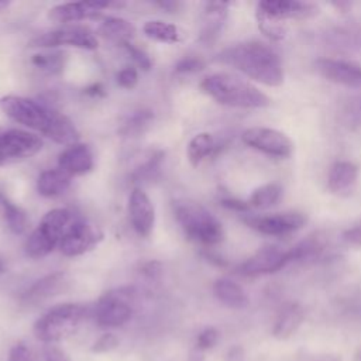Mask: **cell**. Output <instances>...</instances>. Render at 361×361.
<instances>
[{
  "mask_svg": "<svg viewBox=\"0 0 361 361\" xmlns=\"http://www.w3.org/2000/svg\"><path fill=\"white\" fill-rule=\"evenodd\" d=\"M145 276L148 278H154L157 274H159V264L158 262H147L142 265V271H141Z\"/></svg>",
  "mask_w": 361,
  "mask_h": 361,
  "instance_id": "cell-43",
  "label": "cell"
},
{
  "mask_svg": "<svg viewBox=\"0 0 361 361\" xmlns=\"http://www.w3.org/2000/svg\"><path fill=\"white\" fill-rule=\"evenodd\" d=\"M72 213L68 209H52L44 214L37 228L25 241V254L30 258H42L59 245L65 230L72 221Z\"/></svg>",
  "mask_w": 361,
  "mask_h": 361,
  "instance_id": "cell-6",
  "label": "cell"
},
{
  "mask_svg": "<svg viewBox=\"0 0 361 361\" xmlns=\"http://www.w3.org/2000/svg\"><path fill=\"white\" fill-rule=\"evenodd\" d=\"M44 361H71L63 350L56 347L55 344L44 345Z\"/></svg>",
  "mask_w": 361,
  "mask_h": 361,
  "instance_id": "cell-41",
  "label": "cell"
},
{
  "mask_svg": "<svg viewBox=\"0 0 361 361\" xmlns=\"http://www.w3.org/2000/svg\"><path fill=\"white\" fill-rule=\"evenodd\" d=\"M317 13V4L299 0H264L257 6V14L281 23L285 20H307Z\"/></svg>",
  "mask_w": 361,
  "mask_h": 361,
  "instance_id": "cell-14",
  "label": "cell"
},
{
  "mask_svg": "<svg viewBox=\"0 0 361 361\" xmlns=\"http://www.w3.org/2000/svg\"><path fill=\"white\" fill-rule=\"evenodd\" d=\"M204 68V62L197 56H185L175 65L176 73H195Z\"/></svg>",
  "mask_w": 361,
  "mask_h": 361,
  "instance_id": "cell-34",
  "label": "cell"
},
{
  "mask_svg": "<svg viewBox=\"0 0 361 361\" xmlns=\"http://www.w3.org/2000/svg\"><path fill=\"white\" fill-rule=\"evenodd\" d=\"M41 148L42 140L34 133L20 128L0 130V166L30 158Z\"/></svg>",
  "mask_w": 361,
  "mask_h": 361,
  "instance_id": "cell-9",
  "label": "cell"
},
{
  "mask_svg": "<svg viewBox=\"0 0 361 361\" xmlns=\"http://www.w3.org/2000/svg\"><path fill=\"white\" fill-rule=\"evenodd\" d=\"M282 197V186L276 182L265 183L252 190L248 204L254 209H269L275 206Z\"/></svg>",
  "mask_w": 361,
  "mask_h": 361,
  "instance_id": "cell-29",
  "label": "cell"
},
{
  "mask_svg": "<svg viewBox=\"0 0 361 361\" xmlns=\"http://www.w3.org/2000/svg\"><path fill=\"white\" fill-rule=\"evenodd\" d=\"M221 206L230 209V210H234V212H238V213H247L251 206L248 204V200L244 202L241 199H237V197H223L220 200Z\"/></svg>",
  "mask_w": 361,
  "mask_h": 361,
  "instance_id": "cell-42",
  "label": "cell"
},
{
  "mask_svg": "<svg viewBox=\"0 0 361 361\" xmlns=\"http://www.w3.org/2000/svg\"><path fill=\"white\" fill-rule=\"evenodd\" d=\"M87 309L80 303H61L45 312L34 324V334L45 344H55L73 334Z\"/></svg>",
  "mask_w": 361,
  "mask_h": 361,
  "instance_id": "cell-5",
  "label": "cell"
},
{
  "mask_svg": "<svg viewBox=\"0 0 361 361\" xmlns=\"http://www.w3.org/2000/svg\"><path fill=\"white\" fill-rule=\"evenodd\" d=\"M226 361H244V351L240 347H233L226 355Z\"/></svg>",
  "mask_w": 361,
  "mask_h": 361,
  "instance_id": "cell-44",
  "label": "cell"
},
{
  "mask_svg": "<svg viewBox=\"0 0 361 361\" xmlns=\"http://www.w3.org/2000/svg\"><path fill=\"white\" fill-rule=\"evenodd\" d=\"M243 221L261 234L285 235L302 228L306 223V216L300 212H282L267 216L245 214Z\"/></svg>",
  "mask_w": 361,
  "mask_h": 361,
  "instance_id": "cell-12",
  "label": "cell"
},
{
  "mask_svg": "<svg viewBox=\"0 0 361 361\" xmlns=\"http://www.w3.org/2000/svg\"><path fill=\"white\" fill-rule=\"evenodd\" d=\"M128 214L134 231L141 237H148L155 223V209L148 195L140 189H133L128 199Z\"/></svg>",
  "mask_w": 361,
  "mask_h": 361,
  "instance_id": "cell-16",
  "label": "cell"
},
{
  "mask_svg": "<svg viewBox=\"0 0 361 361\" xmlns=\"http://www.w3.org/2000/svg\"><path fill=\"white\" fill-rule=\"evenodd\" d=\"M324 44L338 52H361V24L348 23L329 28Z\"/></svg>",
  "mask_w": 361,
  "mask_h": 361,
  "instance_id": "cell-19",
  "label": "cell"
},
{
  "mask_svg": "<svg viewBox=\"0 0 361 361\" xmlns=\"http://www.w3.org/2000/svg\"><path fill=\"white\" fill-rule=\"evenodd\" d=\"M159 6L162 7V8H165V10H168V11H175L176 8H178V3H173V1H164V3H159Z\"/></svg>",
  "mask_w": 361,
  "mask_h": 361,
  "instance_id": "cell-46",
  "label": "cell"
},
{
  "mask_svg": "<svg viewBox=\"0 0 361 361\" xmlns=\"http://www.w3.org/2000/svg\"><path fill=\"white\" fill-rule=\"evenodd\" d=\"M142 32L154 41L165 42V44H175L182 39L180 30L171 23L162 20H149L142 25Z\"/></svg>",
  "mask_w": 361,
  "mask_h": 361,
  "instance_id": "cell-27",
  "label": "cell"
},
{
  "mask_svg": "<svg viewBox=\"0 0 361 361\" xmlns=\"http://www.w3.org/2000/svg\"><path fill=\"white\" fill-rule=\"evenodd\" d=\"M8 4H10V1H4V0H3V1H0V10L6 8Z\"/></svg>",
  "mask_w": 361,
  "mask_h": 361,
  "instance_id": "cell-48",
  "label": "cell"
},
{
  "mask_svg": "<svg viewBox=\"0 0 361 361\" xmlns=\"http://www.w3.org/2000/svg\"><path fill=\"white\" fill-rule=\"evenodd\" d=\"M93 154L86 144L68 145L58 157V168L71 178L85 175L93 169Z\"/></svg>",
  "mask_w": 361,
  "mask_h": 361,
  "instance_id": "cell-18",
  "label": "cell"
},
{
  "mask_svg": "<svg viewBox=\"0 0 361 361\" xmlns=\"http://www.w3.org/2000/svg\"><path fill=\"white\" fill-rule=\"evenodd\" d=\"M118 347V338L116 334L113 333H104L102 334L92 345V353L96 354H104V353H110L114 348Z\"/></svg>",
  "mask_w": 361,
  "mask_h": 361,
  "instance_id": "cell-33",
  "label": "cell"
},
{
  "mask_svg": "<svg viewBox=\"0 0 361 361\" xmlns=\"http://www.w3.org/2000/svg\"><path fill=\"white\" fill-rule=\"evenodd\" d=\"M0 206L3 209V214L6 219V223L8 226V228L14 233V234H21L25 231L27 228V213L17 206L16 203H13L4 193L0 192Z\"/></svg>",
  "mask_w": 361,
  "mask_h": 361,
  "instance_id": "cell-30",
  "label": "cell"
},
{
  "mask_svg": "<svg viewBox=\"0 0 361 361\" xmlns=\"http://www.w3.org/2000/svg\"><path fill=\"white\" fill-rule=\"evenodd\" d=\"M192 361H203V358L202 357H195Z\"/></svg>",
  "mask_w": 361,
  "mask_h": 361,
  "instance_id": "cell-50",
  "label": "cell"
},
{
  "mask_svg": "<svg viewBox=\"0 0 361 361\" xmlns=\"http://www.w3.org/2000/svg\"><path fill=\"white\" fill-rule=\"evenodd\" d=\"M317 72L329 82L345 87H361V65L341 58H320L314 62Z\"/></svg>",
  "mask_w": 361,
  "mask_h": 361,
  "instance_id": "cell-15",
  "label": "cell"
},
{
  "mask_svg": "<svg viewBox=\"0 0 361 361\" xmlns=\"http://www.w3.org/2000/svg\"><path fill=\"white\" fill-rule=\"evenodd\" d=\"M107 1H78V3H62L56 4L48 11V18L54 23L69 25L76 21L92 18L102 10L107 8Z\"/></svg>",
  "mask_w": 361,
  "mask_h": 361,
  "instance_id": "cell-17",
  "label": "cell"
},
{
  "mask_svg": "<svg viewBox=\"0 0 361 361\" xmlns=\"http://www.w3.org/2000/svg\"><path fill=\"white\" fill-rule=\"evenodd\" d=\"M116 79H117V83L120 87L133 89V87H135V85L138 82V72L133 66H126L117 72Z\"/></svg>",
  "mask_w": 361,
  "mask_h": 361,
  "instance_id": "cell-35",
  "label": "cell"
},
{
  "mask_svg": "<svg viewBox=\"0 0 361 361\" xmlns=\"http://www.w3.org/2000/svg\"><path fill=\"white\" fill-rule=\"evenodd\" d=\"M99 32L109 41L123 47L126 44L131 42V39L134 38L135 27L130 21H127L121 17L109 16L100 23Z\"/></svg>",
  "mask_w": 361,
  "mask_h": 361,
  "instance_id": "cell-25",
  "label": "cell"
},
{
  "mask_svg": "<svg viewBox=\"0 0 361 361\" xmlns=\"http://www.w3.org/2000/svg\"><path fill=\"white\" fill-rule=\"evenodd\" d=\"M175 219L185 235L202 245H217L224 238L221 223L203 206L196 202H176L173 206Z\"/></svg>",
  "mask_w": 361,
  "mask_h": 361,
  "instance_id": "cell-4",
  "label": "cell"
},
{
  "mask_svg": "<svg viewBox=\"0 0 361 361\" xmlns=\"http://www.w3.org/2000/svg\"><path fill=\"white\" fill-rule=\"evenodd\" d=\"M217 340H219V331L214 327H206L199 333L196 345L199 350H209L216 345Z\"/></svg>",
  "mask_w": 361,
  "mask_h": 361,
  "instance_id": "cell-37",
  "label": "cell"
},
{
  "mask_svg": "<svg viewBox=\"0 0 361 361\" xmlns=\"http://www.w3.org/2000/svg\"><path fill=\"white\" fill-rule=\"evenodd\" d=\"M31 47L41 48H54L59 45H71L82 49H96L99 42L92 30L83 25H62L61 28L44 32L35 37L31 42Z\"/></svg>",
  "mask_w": 361,
  "mask_h": 361,
  "instance_id": "cell-10",
  "label": "cell"
},
{
  "mask_svg": "<svg viewBox=\"0 0 361 361\" xmlns=\"http://www.w3.org/2000/svg\"><path fill=\"white\" fill-rule=\"evenodd\" d=\"M65 274L62 272H55L51 275H47L41 279H38L34 285H31L24 293L21 300L27 305H35L39 303L58 292L63 289L65 285Z\"/></svg>",
  "mask_w": 361,
  "mask_h": 361,
  "instance_id": "cell-23",
  "label": "cell"
},
{
  "mask_svg": "<svg viewBox=\"0 0 361 361\" xmlns=\"http://www.w3.org/2000/svg\"><path fill=\"white\" fill-rule=\"evenodd\" d=\"M241 140L250 148L274 158H289L295 149L293 141L285 133L269 127L247 128Z\"/></svg>",
  "mask_w": 361,
  "mask_h": 361,
  "instance_id": "cell-8",
  "label": "cell"
},
{
  "mask_svg": "<svg viewBox=\"0 0 361 361\" xmlns=\"http://www.w3.org/2000/svg\"><path fill=\"white\" fill-rule=\"evenodd\" d=\"M288 251H283L278 247L268 245L259 248L255 254H252L250 258H247L244 262H241L235 272L243 276H258V275H267L281 271L289 264Z\"/></svg>",
  "mask_w": 361,
  "mask_h": 361,
  "instance_id": "cell-13",
  "label": "cell"
},
{
  "mask_svg": "<svg viewBox=\"0 0 361 361\" xmlns=\"http://www.w3.org/2000/svg\"><path fill=\"white\" fill-rule=\"evenodd\" d=\"M358 179V166L351 161H336L327 173V189L337 196L351 193Z\"/></svg>",
  "mask_w": 361,
  "mask_h": 361,
  "instance_id": "cell-20",
  "label": "cell"
},
{
  "mask_svg": "<svg viewBox=\"0 0 361 361\" xmlns=\"http://www.w3.org/2000/svg\"><path fill=\"white\" fill-rule=\"evenodd\" d=\"M303 320H305L303 307L296 302L288 303L279 310V313L275 317V322L272 326V336L278 340H286L299 330Z\"/></svg>",
  "mask_w": 361,
  "mask_h": 361,
  "instance_id": "cell-22",
  "label": "cell"
},
{
  "mask_svg": "<svg viewBox=\"0 0 361 361\" xmlns=\"http://www.w3.org/2000/svg\"><path fill=\"white\" fill-rule=\"evenodd\" d=\"M213 293L219 302L231 309H244L248 305L245 290L228 278H220L213 285Z\"/></svg>",
  "mask_w": 361,
  "mask_h": 361,
  "instance_id": "cell-24",
  "label": "cell"
},
{
  "mask_svg": "<svg viewBox=\"0 0 361 361\" xmlns=\"http://www.w3.org/2000/svg\"><path fill=\"white\" fill-rule=\"evenodd\" d=\"M228 6L230 3H224V1H209L204 4L203 24L200 31L202 42L212 44L217 39L226 23Z\"/></svg>",
  "mask_w": 361,
  "mask_h": 361,
  "instance_id": "cell-21",
  "label": "cell"
},
{
  "mask_svg": "<svg viewBox=\"0 0 361 361\" xmlns=\"http://www.w3.org/2000/svg\"><path fill=\"white\" fill-rule=\"evenodd\" d=\"M202 90L223 106L240 109H262L271 104V99L251 82L228 72L207 75Z\"/></svg>",
  "mask_w": 361,
  "mask_h": 361,
  "instance_id": "cell-3",
  "label": "cell"
},
{
  "mask_svg": "<svg viewBox=\"0 0 361 361\" xmlns=\"http://www.w3.org/2000/svg\"><path fill=\"white\" fill-rule=\"evenodd\" d=\"M85 94L87 96H92V97H97V96H103L104 94V89H103V85L102 83H93L90 85L89 87L85 89Z\"/></svg>",
  "mask_w": 361,
  "mask_h": 361,
  "instance_id": "cell-45",
  "label": "cell"
},
{
  "mask_svg": "<svg viewBox=\"0 0 361 361\" xmlns=\"http://www.w3.org/2000/svg\"><path fill=\"white\" fill-rule=\"evenodd\" d=\"M216 140L210 133L196 134L188 145V159L193 166H197L203 159L216 152Z\"/></svg>",
  "mask_w": 361,
  "mask_h": 361,
  "instance_id": "cell-28",
  "label": "cell"
},
{
  "mask_svg": "<svg viewBox=\"0 0 361 361\" xmlns=\"http://www.w3.org/2000/svg\"><path fill=\"white\" fill-rule=\"evenodd\" d=\"M216 61L265 86L276 87L283 83V68L279 55L259 41L228 47L216 55Z\"/></svg>",
  "mask_w": 361,
  "mask_h": 361,
  "instance_id": "cell-2",
  "label": "cell"
},
{
  "mask_svg": "<svg viewBox=\"0 0 361 361\" xmlns=\"http://www.w3.org/2000/svg\"><path fill=\"white\" fill-rule=\"evenodd\" d=\"M31 62L39 71L48 75H58L63 71L66 63V56L61 51H51V52H39L32 55Z\"/></svg>",
  "mask_w": 361,
  "mask_h": 361,
  "instance_id": "cell-31",
  "label": "cell"
},
{
  "mask_svg": "<svg viewBox=\"0 0 361 361\" xmlns=\"http://www.w3.org/2000/svg\"><path fill=\"white\" fill-rule=\"evenodd\" d=\"M0 109L11 120L41 133L58 144L68 147L79 140V131L75 124L42 102L8 94L0 99Z\"/></svg>",
  "mask_w": 361,
  "mask_h": 361,
  "instance_id": "cell-1",
  "label": "cell"
},
{
  "mask_svg": "<svg viewBox=\"0 0 361 361\" xmlns=\"http://www.w3.org/2000/svg\"><path fill=\"white\" fill-rule=\"evenodd\" d=\"M123 48H126V51L130 54V56L133 58V61L144 71H148L152 65L151 58L148 56V54L145 51H142L141 48H137L135 45H133L131 42L123 45Z\"/></svg>",
  "mask_w": 361,
  "mask_h": 361,
  "instance_id": "cell-36",
  "label": "cell"
},
{
  "mask_svg": "<svg viewBox=\"0 0 361 361\" xmlns=\"http://www.w3.org/2000/svg\"><path fill=\"white\" fill-rule=\"evenodd\" d=\"M135 305L133 288H116L104 292L94 306V320L100 327H120L126 324Z\"/></svg>",
  "mask_w": 361,
  "mask_h": 361,
  "instance_id": "cell-7",
  "label": "cell"
},
{
  "mask_svg": "<svg viewBox=\"0 0 361 361\" xmlns=\"http://www.w3.org/2000/svg\"><path fill=\"white\" fill-rule=\"evenodd\" d=\"M4 271V262H3V259L0 258V274Z\"/></svg>",
  "mask_w": 361,
  "mask_h": 361,
  "instance_id": "cell-49",
  "label": "cell"
},
{
  "mask_svg": "<svg viewBox=\"0 0 361 361\" xmlns=\"http://www.w3.org/2000/svg\"><path fill=\"white\" fill-rule=\"evenodd\" d=\"M354 361H361V347L358 348V351L355 353V357H354Z\"/></svg>",
  "mask_w": 361,
  "mask_h": 361,
  "instance_id": "cell-47",
  "label": "cell"
},
{
  "mask_svg": "<svg viewBox=\"0 0 361 361\" xmlns=\"http://www.w3.org/2000/svg\"><path fill=\"white\" fill-rule=\"evenodd\" d=\"M257 21L261 32L272 41H281L286 34V28L281 21L264 17L261 14H257Z\"/></svg>",
  "mask_w": 361,
  "mask_h": 361,
  "instance_id": "cell-32",
  "label": "cell"
},
{
  "mask_svg": "<svg viewBox=\"0 0 361 361\" xmlns=\"http://www.w3.org/2000/svg\"><path fill=\"white\" fill-rule=\"evenodd\" d=\"M152 118L151 111H137L135 114L128 118V121L124 124L126 131H133V130H140L144 124H147Z\"/></svg>",
  "mask_w": 361,
  "mask_h": 361,
  "instance_id": "cell-39",
  "label": "cell"
},
{
  "mask_svg": "<svg viewBox=\"0 0 361 361\" xmlns=\"http://www.w3.org/2000/svg\"><path fill=\"white\" fill-rule=\"evenodd\" d=\"M322 361H337V360H322Z\"/></svg>",
  "mask_w": 361,
  "mask_h": 361,
  "instance_id": "cell-51",
  "label": "cell"
},
{
  "mask_svg": "<svg viewBox=\"0 0 361 361\" xmlns=\"http://www.w3.org/2000/svg\"><path fill=\"white\" fill-rule=\"evenodd\" d=\"M71 186V176L62 169H47L39 173L37 190L44 197H55L62 195Z\"/></svg>",
  "mask_w": 361,
  "mask_h": 361,
  "instance_id": "cell-26",
  "label": "cell"
},
{
  "mask_svg": "<svg viewBox=\"0 0 361 361\" xmlns=\"http://www.w3.org/2000/svg\"><path fill=\"white\" fill-rule=\"evenodd\" d=\"M343 240L354 247H361V221L343 231Z\"/></svg>",
  "mask_w": 361,
  "mask_h": 361,
  "instance_id": "cell-40",
  "label": "cell"
},
{
  "mask_svg": "<svg viewBox=\"0 0 361 361\" xmlns=\"http://www.w3.org/2000/svg\"><path fill=\"white\" fill-rule=\"evenodd\" d=\"M103 240V231L85 220L72 219L59 243V250L66 257L82 255Z\"/></svg>",
  "mask_w": 361,
  "mask_h": 361,
  "instance_id": "cell-11",
  "label": "cell"
},
{
  "mask_svg": "<svg viewBox=\"0 0 361 361\" xmlns=\"http://www.w3.org/2000/svg\"><path fill=\"white\" fill-rule=\"evenodd\" d=\"M7 361H34V360L30 348L23 343H17L10 348Z\"/></svg>",
  "mask_w": 361,
  "mask_h": 361,
  "instance_id": "cell-38",
  "label": "cell"
}]
</instances>
